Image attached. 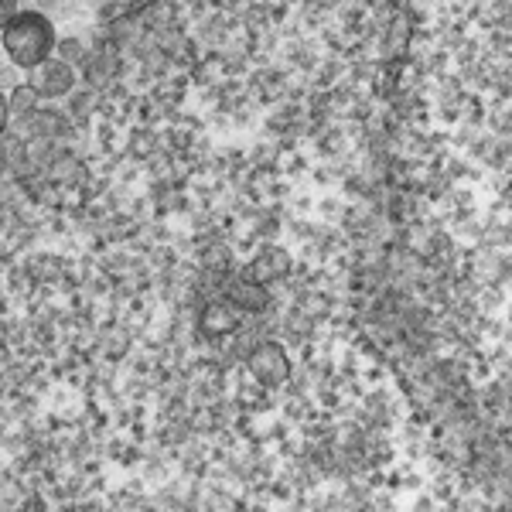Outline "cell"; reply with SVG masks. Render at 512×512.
Returning <instances> with one entry per match:
<instances>
[{
	"label": "cell",
	"mask_w": 512,
	"mask_h": 512,
	"mask_svg": "<svg viewBox=\"0 0 512 512\" xmlns=\"http://www.w3.org/2000/svg\"><path fill=\"white\" fill-rule=\"evenodd\" d=\"M21 11V0H0V31L7 28V21Z\"/></svg>",
	"instance_id": "obj_9"
},
{
	"label": "cell",
	"mask_w": 512,
	"mask_h": 512,
	"mask_svg": "<svg viewBox=\"0 0 512 512\" xmlns=\"http://www.w3.org/2000/svg\"><path fill=\"white\" fill-rule=\"evenodd\" d=\"M226 301L233 304L239 315H260V311H267V304H270V291L263 284L236 277L233 284L226 287Z\"/></svg>",
	"instance_id": "obj_5"
},
{
	"label": "cell",
	"mask_w": 512,
	"mask_h": 512,
	"mask_svg": "<svg viewBox=\"0 0 512 512\" xmlns=\"http://www.w3.org/2000/svg\"><path fill=\"white\" fill-rule=\"evenodd\" d=\"M239 311L233 308V304L222 297V301H212L209 308H205V315H202V328L209 335H229V332H236L239 328Z\"/></svg>",
	"instance_id": "obj_7"
},
{
	"label": "cell",
	"mask_w": 512,
	"mask_h": 512,
	"mask_svg": "<svg viewBox=\"0 0 512 512\" xmlns=\"http://www.w3.org/2000/svg\"><path fill=\"white\" fill-rule=\"evenodd\" d=\"M287 274H291V253L280 250V246H267V250H260L243 270L246 280L263 284V287L274 284V280H284Z\"/></svg>",
	"instance_id": "obj_4"
},
{
	"label": "cell",
	"mask_w": 512,
	"mask_h": 512,
	"mask_svg": "<svg viewBox=\"0 0 512 512\" xmlns=\"http://www.w3.org/2000/svg\"><path fill=\"white\" fill-rule=\"evenodd\" d=\"M137 4H144V0H110V7H120V11H127V7H137ZM106 7V11H110Z\"/></svg>",
	"instance_id": "obj_11"
},
{
	"label": "cell",
	"mask_w": 512,
	"mask_h": 512,
	"mask_svg": "<svg viewBox=\"0 0 512 512\" xmlns=\"http://www.w3.org/2000/svg\"><path fill=\"white\" fill-rule=\"evenodd\" d=\"M11 127V106H7V93H0V137Z\"/></svg>",
	"instance_id": "obj_10"
},
{
	"label": "cell",
	"mask_w": 512,
	"mask_h": 512,
	"mask_svg": "<svg viewBox=\"0 0 512 512\" xmlns=\"http://www.w3.org/2000/svg\"><path fill=\"white\" fill-rule=\"evenodd\" d=\"M38 103H41V96L28 86V82H18V86H14L11 93H7V106H11V120H14V117H35V113H38Z\"/></svg>",
	"instance_id": "obj_8"
},
{
	"label": "cell",
	"mask_w": 512,
	"mask_h": 512,
	"mask_svg": "<svg viewBox=\"0 0 512 512\" xmlns=\"http://www.w3.org/2000/svg\"><path fill=\"white\" fill-rule=\"evenodd\" d=\"M76 69L59 55H48L45 62H38L35 69H28V86L35 89L41 99H62L76 89Z\"/></svg>",
	"instance_id": "obj_2"
},
{
	"label": "cell",
	"mask_w": 512,
	"mask_h": 512,
	"mask_svg": "<svg viewBox=\"0 0 512 512\" xmlns=\"http://www.w3.org/2000/svg\"><path fill=\"white\" fill-rule=\"evenodd\" d=\"M0 45H4V55L11 59L14 69L28 72L38 62H45L48 55H55L59 31H55L52 21L35 11H18L7 21V28L0 31Z\"/></svg>",
	"instance_id": "obj_1"
},
{
	"label": "cell",
	"mask_w": 512,
	"mask_h": 512,
	"mask_svg": "<svg viewBox=\"0 0 512 512\" xmlns=\"http://www.w3.org/2000/svg\"><path fill=\"white\" fill-rule=\"evenodd\" d=\"M246 369H250V376L263 386H280V383H287V376H291V362H287L284 349L274 342L256 345L250 352V359H246Z\"/></svg>",
	"instance_id": "obj_3"
},
{
	"label": "cell",
	"mask_w": 512,
	"mask_h": 512,
	"mask_svg": "<svg viewBox=\"0 0 512 512\" xmlns=\"http://www.w3.org/2000/svg\"><path fill=\"white\" fill-rule=\"evenodd\" d=\"M21 11H35L52 24H65L89 14V0H21Z\"/></svg>",
	"instance_id": "obj_6"
}]
</instances>
